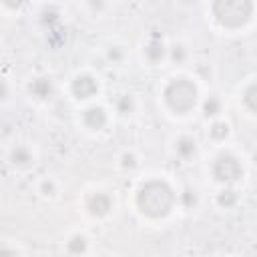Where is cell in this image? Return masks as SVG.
Listing matches in <instances>:
<instances>
[{
	"instance_id": "cell-1",
	"label": "cell",
	"mask_w": 257,
	"mask_h": 257,
	"mask_svg": "<svg viewBox=\"0 0 257 257\" xmlns=\"http://www.w3.org/2000/svg\"><path fill=\"white\" fill-rule=\"evenodd\" d=\"M175 205V193L165 181H149L137 193V207L149 217H165Z\"/></svg>"
},
{
	"instance_id": "cell-2",
	"label": "cell",
	"mask_w": 257,
	"mask_h": 257,
	"mask_svg": "<svg viewBox=\"0 0 257 257\" xmlns=\"http://www.w3.org/2000/svg\"><path fill=\"white\" fill-rule=\"evenodd\" d=\"M213 16L221 26L239 28L243 26L253 14L251 0H213Z\"/></svg>"
},
{
	"instance_id": "cell-3",
	"label": "cell",
	"mask_w": 257,
	"mask_h": 257,
	"mask_svg": "<svg viewBox=\"0 0 257 257\" xmlns=\"http://www.w3.org/2000/svg\"><path fill=\"white\" fill-rule=\"evenodd\" d=\"M165 102L175 112H187L197 102V88L187 78H175L165 86Z\"/></svg>"
},
{
	"instance_id": "cell-4",
	"label": "cell",
	"mask_w": 257,
	"mask_h": 257,
	"mask_svg": "<svg viewBox=\"0 0 257 257\" xmlns=\"http://www.w3.org/2000/svg\"><path fill=\"white\" fill-rule=\"evenodd\" d=\"M243 175V169H241V163L233 157V155H219L213 163V177L217 181H223V183H235L237 179H241Z\"/></svg>"
},
{
	"instance_id": "cell-5",
	"label": "cell",
	"mask_w": 257,
	"mask_h": 257,
	"mask_svg": "<svg viewBox=\"0 0 257 257\" xmlns=\"http://www.w3.org/2000/svg\"><path fill=\"white\" fill-rule=\"evenodd\" d=\"M96 90H98V84L92 76L84 74V76H76L72 80V94L76 98H90L96 94Z\"/></svg>"
},
{
	"instance_id": "cell-6",
	"label": "cell",
	"mask_w": 257,
	"mask_h": 257,
	"mask_svg": "<svg viewBox=\"0 0 257 257\" xmlns=\"http://www.w3.org/2000/svg\"><path fill=\"white\" fill-rule=\"evenodd\" d=\"M82 122H84L88 128H92V131H100V128L106 124V112H104V108H100V106H90V108H86V110L82 112Z\"/></svg>"
},
{
	"instance_id": "cell-7",
	"label": "cell",
	"mask_w": 257,
	"mask_h": 257,
	"mask_svg": "<svg viewBox=\"0 0 257 257\" xmlns=\"http://www.w3.org/2000/svg\"><path fill=\"white\" fill-rule=\"evenodd\" d=\"M110 205L112 203H110L108 195H104V193H96V195H92L88 199V211H90V215H96V217L106 215L108 209H110Z\"/></svg>"
},
{
	"instance_id": "cell-8",
	"label": "cell",
	"mask_w": 257,
	"mask_h": 257,
	"mask_svg": "<svg viewBox=\"0 0 257 257\" xmlns=\"http://www.w3.org/2000/svg\"><path fill=\"white\" fill-rule=\"evenodd\" d=\"M145 56L151 60V62H159L163 56H165V46L159 38H151L147 44H145Z\"/></svg>"
},
{
	"instance_id": "cell-9",
	"label": "cell",
	"mask_w": 257,
	"mask_h": 257,
	"mask_svg": "<svg viewBox=\"0 0 257 257\" xmlns=\"http://www.w3.org/2000/svg\"><path fill=\"white\" fill-rule=\"evenodd\" d=\"M30 92L36 96V98H46L52 94V82L50 78H36L32 84H30Z\"/></svg>"
},
{
	"instance_id": "cell-10",
	"label": "cell",
	"mask_w": 257,
	"mask_h": 257,
	"mask_svg": "<svg viewBox=\"0 0 257 257\" xmlns=\"http://www.w3.org/2000/svg\"><path fill=\"white\" fill-rule=\"evenodd\" d=\"M195 149H197V147H195V141L189 139V137H183V139L177 141V155L183 157V159L193 157V155H195Z\"/></svg>"
},
{
	"instance_id": "cell-11",
	"label": "cell",
	"mask_w": 257,
	"mask_h": 257,
	"mask_svg": "<svg viewBox=\"0 0 257 257\" xmlns=\"http://www.w3.org/2000/svg\"><path fill=\"white\" fill-rule=\"evenodd\" d=\"M10 159H12V163H14V165H20V167H24V165H30V161H32V155H30V151H28L26 147H16V149H12V153H10Z\"/></svg>"
},
{
	"instance_id": "cell-12",
	"label": "cell",
	"mask_w": 257,
	"mask_h": 257,
	"mask_svg": "<svg viewBox=\"0 0 257 257\" xmlns=\"http://www.w3.org/2000/svg\"><path fill=\"white\" fill-rule=\"evenodd\" d=\"M243 102H245V106H247L249 110L257 112V82H253V84H249V86L245 88V92H243Z\"/></svg>"
},
{
	"instance_id": "cell-13",
	"label": "cell",
	"mask_w": 257,
	"mask_h": 257,
	"mask_svg": "<svg viewBox=\"0 0 257 257\" xmlns=\"http://www.w3.org/2000/svg\"><path fill=\"white\" fill-rule=\"evenodd\" d=\"M217 201H219L221 207H233V205L237 203V193H235L233 189H225V191L219 193Z\"/></svg>"
},
{
	"instance_id": "cell-14",
	"label": "cell",
	"mask_w": 257,
	"mask_h": 257,
	"mask_svg": "<svg viewBox=\"0 0 257 257\" xmlns=\"http://www.w3.org/2000/svg\"><path fill=\"white\" fill-rule=\"evenodd\" d=\"M219 110H221L219 98H217V96H209V98L205 100V104H203V112H205L207 116H213V114H217Z\"/></svg>"
},
{
	"instance_id": "cell-15",
	"label": "cell",
	"mask_w": 257,
	"mask_h": 257,
	"mask_svg": "<svg viewBox=\"0 0 257 257\" xmlns=\"http://www.w3.org/2000/svg\"><path fill=\"white\" fill-rule=\"evenodd\" d=\"M211 137L213 139H217V141H221V139H225L227 135H229V126L225 124V122H215L213 126H211Z\"/></svg>"
},
{
	"instance_id": "cell-16",
	"label": "cell",
	"mask_w": 257,
	"mask_h": 257,
	"mask_svg": "<svg viewBox=\"0 0 257 257\" xmlns=\"http://www.w3.org/2000/svg\"><path fill=\"white\" fill-rule=\"evenodd\" d=\"M116 110H118L120 114L131 112V110H133V98H131L128 94H122V96L116 100Z\"/></svg>"
},
{
	"instance_id": "cell-17",
	"label": "cell",
	"mask_w": 257,
	"mask_h": 257,
	"mask_svg": "<svg viewBox=\"0 0 257 257\" xmlns=\"http://www.w3.org/2000/svg\"><path fill=\"white\" fill-rule=\"evenodd\" d=\"M84 247H86V243H84V237H72L70 241H68V251L70 253H80V251H84Z\"/></svg>"
},
{
	"instance_id": "cell-18",
	"label": "cell",
	"mask_w": 257,
	"mask_h": 257,
	"mask_svg": "<svg viewBox=\"0 0 257 257\" xmlns=\"http://www.w3.org/2000/svg\"><path fill=\"white\" fill-rule=\"evenodd\" d=\"M195 201H197V197H195V191H183L181 193V203L185 205V207H193L195 205Z\"/></svg>"
},
{
	"instance_id": "cell-19",
	"label": "cell",
	"mask_w": 257,
	"mask_h": 257,
	"mask_svg": "<svg viewBox=\"0 0 257 257\" xmlns=\"http://www.w3.org/2000/svg\"><path fill=\"white\" fill-rule=\"evenodd\" d=\"M185 56H187V50H185V46H173V52H171V58L175 60V62H181V60H185Z\"/></svg>"
},
{
	"instance_id": "cell-20",
	"label": "cell",
	"mask_w": 257,
	"mask_h": 257,
	"mask_svg": "<svg viewBox=\"0 0 257 257\" xmlns=\"http://www.w3.org/2000/svg\"><path fill=\"white\" fill-rule=\"evenodd\" d=\"M122 167L124 169H133L135 167V157L133 155H124L122 157Z\"/></svg>"
},
{
	"instance_id": "cell-21",
	"label": "cell",
	"mask_w": 257,
	"mask_h": 257,
	"mask_svg": "<svg viewBox=\"0 0 257 257\" xmlns=\"http://www.w3.org/2000/svg\"><path fill=\"white\" fill-rule=\"evenodd\" d=\"M52 191H54V185L48 183V181H44V183H42V193H44V195H52Z\"/></svg>"
},
{
	"instance_id": "cell-22",
	"label": "cell",
	"mask_w": 257,
	"mask_h": 257,
	"mask_svg": "<svg viewBox=\"0 0 257 257\" xmlns=\"http://www.w3.org/2000/svg\"><path fill=\"white\" fill-rule=\"evenodd\" d=\"M4 4H6L8 8H18V6L24 4V0H4Z\"/></svg>"
},
{
	"instance_id": "cell-23",
	"label": "cell",
	"mask_w": 257,
	"mask_h": 257,
	"mask_svg": "<svg viewBox=\"0 0 257 257\" xmlns=\"http://www.w3.org/2000/svg\"><path fill=\"white\" fill-rule=\"evenodd\" d=\"M90 6H92V10H102L104 2L102 0H90Z\"/></svg>"
},
{
	"instance_id": "cell-24",
	"label": "cell",
	"mask_w": 257,
	"mask_h": 257,
	"mask_svg": "<svg viewBox=\"0 0 257 257\" xmlns=\"http://www.w3.org/2000/svg\"><path fill=\"white\" fill-rule=\"evenodd\" d=\"M108 56H110V58H114V60H118V58H120V52L114 48V50H110V52H108Z\"/></svg>"
}]
</instances>
